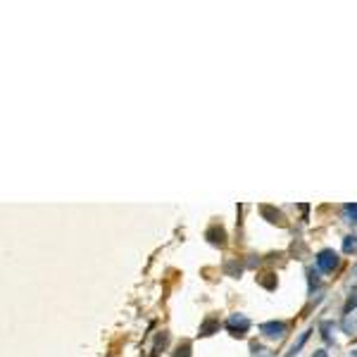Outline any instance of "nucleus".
<instances>
[{
    "mask_svg": "<svg viewBox=\"0 0 357 357\" xmlns=\"http://www.w3.org/2000/svg\"><path fill=\"white\" fill-rule=\"evenodd\" d=\"M224 269H227V274H229V276H238L243 267H240L238 262H227V264H224Z\"/></svg>",
    "mask_w": 357,
    "mask_h": 357,
    "instance_id": "obj_11",
    "label": "nucleus"
},
{
    "mask_svg": "<svg viewBox=\"0 0 357 357\" xmlns=\"http://www.w3.org/2000/svg\"><path fill=\"white\" fill-rule=\"evenodd\" d=\"M260 331L267 338H276V341H279V338L286 336V324L283 322H264L260 326Z\"/></svg>",
    "mask_w": 357,
    "mask_h": 357,
    "instance_id": "obj_3",
    "label": "nucleus"
},
{
    "mask_svg": "<svg viewBox=\"0 0 357 357\" xmlns=\"http://www.w3.org/2000/svg\"><path fill=\"white\" fill-rule=\"evenodd\" d=\"M331 329H333V324H331V322H324V324H322L324 341H326V343H333V336H331Z\"/></svg>",
    "mask_w": 357,
    "mask_h": 357,
    "instance_id": "obj_12",
    "label": "nucleus"
},
{
    "mask_svg": "<svg viewBox=\"0 0 357 357\" xmlns=\"http://www.w3.org/2000/svg\"><path fill=\"white\" fill-rule=\"evenodd\" d=\"M214 331H219V319H214V317H207L203 326H200V336H212Z\"/></svg>",
    "mask_w": 357,
    "mask_h": 357,
    "instance_id": "obj_7",
    "label": "nucleus"
},
{
    "mask_svg": "<svg viewBox=\"0 0 357 357\" xmlns=\"http://www.w3.org/2000/svg\"><path fill=\"white\" fill-rule=\"evenodd\" d=\"M255 357H272V352H269V350H260V352H255Z\"/></svg>",
    "mask_w": 357,
    "mask_h": 357,
    "instance_id": "obj_17",
    "label": "nucleus"
},
{
    "mask_svg": "<svg viewBox=\"0 0 357 357\" xmlns=\"http://www.w3.org/2000/svg\"><path fill=\"white\" fill-rule=\"evenodd\" d=\"M312 357H329V355H326V350H315V355H312Z\"/></svg>",
    "mask_w": 357,
    "mask_h": 357,
    "instance_id": "obj_18",
    "label": "nucleus"
},
{
    "mask_svg": "<svg viewBox=\"0 0 357 357\" xmlns=\"http://www.w3.org/2000/svg\"><path fill=\"white\" fill-rule=\"evenodd\" d=\"M355 307H357V291L352 293L350 298H348V302H345V312H352Z\"/></svg>",
    "mask_w": 357,
    "mask_h": 357,
    "instance_id": "obj_15",
    "label": "nucleus"
},
{
    "mask_svg": "<svg viewBox=\"0 0 357 357\" xmlns=\"http://www.w3.org/2000/svg\"><path fill=\"white\" fill-rule=\"evenodd\" d=\"M307 276H309V291H315L317 286H319V274H317L315 269H309Z\"/></svg>",
    "mask_w": 357,
    "mask_h": 357,
    "instance_id": "obj_13",
    "label": "nucleus"
},
{
    "mask_svg": "<svg viewBox=\"0 0 357 357\" xmlns=\"http://www.w3.org/2000/svg\"><path fill=\"white\" fill-rule=\"evenodd\" d=\"M309 333H312V331H305V333H300V338H298V343H293V348H291L288 357H293V355H298V352H300V348H302V345H305V341H307V338H309Z\"/></svg>",
    "mask_w": 357,
    "mask_h": 357,
    "instance_id": "obj_10",
    "label": "nucleus"
},
{
    "mask_svg": "<svg viewBox=\"0 0 357 357\" xmlns=\"http://www.w3.org/2000/svg\"><path fill=\"white\" fill-rule=\"evenodd\" d=\"M338 264H341V257H338V253H333L331 248H326V250H322V253L317 255V269L324 272V274L336 272Z\"/></svg>",
    "mask_w": 357,
    "mask_h": 357,
    "instance_id": "obj_1",
    "label": "nucleus"
},
{
    "mask_svg": "<svg viewBox=\"0 0 357 357\" xmlns=\"http://www.w3.org/2000/svg\"><path fill=\"white\" fill-rule=\"evenodd\" d=\"M343 214H345V221H348V224H357V203L355 205L348 203V205L343 207Z\"/></svg>",
    "mask_w": 357,
    "mask_h": 357,
    "instance_id": "obj_9",
    "label": "nucleus"
},
{
    "mask_svg": "<svg viewBox=\"0 0 357 357\" xmlns=\"http://www.w3.org/2000/svg\"><path fill=\"white\" fill-rule=\"evenodd\" d=\"M350 283H357V264L350 269Z\"/></svg>",
    "mask_w": 357,
    "mask_h": 357,
    "instance_id": "obj_16",
    "label": "nucleus"
},
{
    "mask_svg": "<svg viewBox=\"0 0 357 357\" xmlns=\"http://www.w3.org/2000/svg\"><path fill=\"white\" fill-rule=\"evenodd\" d=\"M348 357H357V350H350V355H348Z\"/></svg>",
    "mask_w": 357,
    "mask_h": 357,
    "instance_id": "obj_19",
    "label": "nucleus"
},
{
    "mask_svg": "<svg viewBox=\"0 0 357 357\" xmlns=\"http://www.w3.org/2000/svg\"><path fill=\"white\" fill-rule=\"evenodd\" d=\"M227 329L231 331L234 336L243 338V336H246V331L250 329V319H248L246 315H231L227 319Z\"/></svg>",
    "mask_w": 357,
    "mask_h": 357,
    "instance_id": "obj_2",
    "label": "nucleus"
},
{
    "mask_svg": "<svg viewBox=\"0 0 357 357\" xmlns=\"http://www.w3.org/2000/svg\"><path fill=\"white\" fill-rule=\"evenodd\" d=\"M343 253L345 255L357 253V236L355 234H350V236H345L343 238Z\"/></svg>",
    "mask_w": 357,
    "mask_h": 357,
    "instance_id": "obj_8",
    "label": "nucleus"
},
{
    "mask_svg": "<svg viewBox=\"0 0 357 357\" xmlns=\"http://www.w3.org/2000/svg\"><path fill=\"white\" fill-rule=\"evenodd\" d=\"M341 329H343V333H348L350 338L357 336V307L352 309V312H345L343 322H341Z\"/></svg>",
    "mask_w": 357,
    "mask_h": 357,
    "instance_id": "obj_4",
    "label": "nucleus"
},
{
    "mask_svg": "<svg viewBox=\"0 0 357 357\" xmlns=\"http://www.w3.org/2000/svg\"><path fill=\"white\" fill-rule=\"evenodd\" d=\"M262 214L267 217L272 224H279V227H283V214L279 212V210H274V207H269V205H262Z\"/></svg>",
    "mask_w": 357,
    "mask_h": 357,
    "instance_id": "obj_6",
    "label": "nucleus"
},
{
    "mask_svg": "<svg viewBox=\"0 0 357 357\" xmlns=\"http://www.w3.org/2000/svg\"><path fill=\"white\" fill-rule=\"evenodd\" d=\"M205 236H207V240H210L212 246H219V248L227 246V231H224L221 227H210Z\"/></svg>",
    "mask_w": 357,
    "mask_h": 357,
    "instance_id": "obj_5",
    "label": "nucleus"
},
{
    "mask_svg": "<svg viewBox=\"0 0 357 357\" xmlns=\"http://www.w3.org/2000/svg\"><path fill=\"white\" fill-rule=\"evenodd\" d=\"M188 350H191V343H181L176 348V355L174 357H188Z\"/></svg>",
    "mask_w": 357,
    "mask_h": 357,
    "instance_id": "obj_14",
    "label": "nucleus"
}]
</instances>
